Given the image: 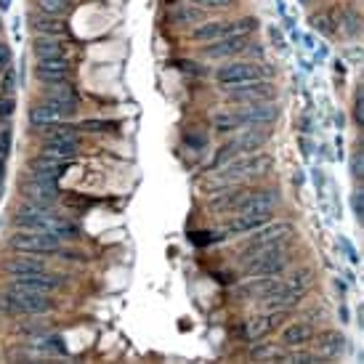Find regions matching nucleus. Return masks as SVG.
Wrapping results in <instances>:
<instances>
[{"instance_id": "obj_1", "label": "nucleus", "mask_w": 364, "mask_h": 364, "mask_svg": "<svg viewBox=\"0 0 364 364\" xmlns=\"http://www.w3.org/2000/svg\"><path fill=\"white\" fill-rule=\"evenodd\" d=\"M274 168V160L268 155H261V152H253V155H240V157L226 160L223 165L213 168L216 173H221L223 178L229 181H245V178H258V176H266L268 170Z\"/></svg>"}, {"instance_id": "obj_2", "label": "nucleus", "mask_w": 364, "mask_h": 364, "mask_svg": "<svg viewBox=\"0 0 364 364\" xmlns=\"http://www.w3.org/2000/svg\"><path fill=\"white\" fill-rule=\"evenodd\" d=\"M8 247L13 253H30V255H56L64 247L59 237H53L48 231H30L19 229L16 234H11Z\"/></svg>"}, {"instance_id": "obj_3", "label": "nucleus", "mask_w": 364, "mask_h": 364, "mask_svg": "<svg viewBox=\"0 0 364 364\" xmlns=\"http://www.w3.org/2000/svg\"><path fill=\"white\" fill-rule=\"evenodd\" d=\"M213 77H216V83H219L223 91H234V88H242V85L247 83L261 80V77H264V70H261L258 64H253V61L231 59L229 64L219 67V70L213 72Z\"/></svg>"}, {"instance_id": "obj_4", "label": "nucleus", "mask_w": 364, "mask_h": 364, "mask_svg": "<svg viewBox=\"0 0 364 364\" xmlns=\"http://www.w3.org/2000/svg\"><path fill=\"white\" fill-rule=\"evenodd\" d=\"M43 98L48 101L51 107H56V110L61 112L64 120H72L74 115H77V107H80V96H77V91H74L67 80H64V83L48 85V88L43 91Z\"/></svg>"}, {"instance_id": "obj_5", "label": "nucleus", "mask_w": 364, "mask_h": 364, "mask_svg": "<svg viewBox=\"0 0 364 364\" xmlns=\"http://www.w3.org/2000/svg\"><path fill=\"white\" fill-rule=\"evenodd\" d=\"M277 205H280L277 189H258V192H247V197L234 210V216H271Z\"/></svg>"}, {"instance_id": "obj_6", "label": "nucleus", "mask_w": 364, "mask_h": 364, "mask_svg": "<svg viewBox=\"0 0 364 364\" xmlns=\"http://www.w3.org/2000/svg\"><path fill=\"white\" fill-rule=\"evenodd\" d=\"M19 192H22V200L37 202L43 207H53L61 197L59 181H37V178H25L19 183Z\"/></svg>"}, {"instance_id": "obj_7", "label": "nucleus", "mask_w": 364, "mask_h": 364, "mask_svg": "<svg viewBox=\"0 0 364 364\" xmlns=\"http://www.w3.org/2000/svg\"><path fill=\"white\" fill-rule=\"evenodd\" d=\"M237 112V117L242 120L245 128H250V125H271V122L280 120V104L277 101H258V104H242Z\"/></svg>"}, {"instance_id": "obj_8", "label": "nucleus", "mask_w": 364, "mask_h": 364, "mask_svg": "<svg viewBox=\"0 0 364 364\" xmlns=\"http://www.w3.org/2000/svg\"><path fill=\"white\" fill-rule=\"evenodd\" d=\"M226 93H229L231 104H258V101H274L277 98V85L271 80H255V83H247L242 88L226 91Z\"/></svg>"}, {"instance_id": "obj_9", "label": "nucleus", "mask_w": 364, "mask_h": 364, "mask_svg": "<svg viewBox=\"0 0 364 364\" xmlns=\"http://www.w3.org/2000/svg\"><path fill=\"white\" fill-rule=\"evenodd\" d=\"M6 285L27 292H46L48 295V292L64 287V277L61 274H51V271H37V274H27V277H11Z\"/></svg>"}, {"instance_id": "obj_10", "label": "nucleus", "mask_w": 364, "mask_h": 364, "mask_svg": "<svg viewBox=\"0 0 364 364\" xmlns=\"http://www.w3.org/2000/svg\"><path fill=\"white\" fill-rule=\"evenodd\" d=\"M290 261H292L290 250L264 255V258L247 261V264H245V274H247V277H268V274H282L285 268L290 266Z\"/></svg>"}, {"instance_id": "obj_11", "label": "nucleus", "mask_w": 364, "mask_h": 364, "mask_svg": "<svg viewBox=\"0 0 364 364\" xmlns=\"http://www.w3.org/2000/svg\"><path fill=\"white\" fill-rule=\"evenodd\" d=\"M268 138H271V131L264 128V125H250V128H245L242 134H237L231 138L229 144L234 149V155H253L258 149H264L268 144Z\"/></svg>"}, {"instance_id": "obj_12", "label": "nucleus", "mask_w": 364, "mask_h": 364, "mask_svg": "<svg viewBox=\"0 0 364 364\" xmlns=\"http://www.w3.org/2000/svg\"><path fill=\"white\" fill-rule=\"evenodd\" d=\"M67 162L48 155H37L27 162V178H37V181H59V176H64Z\"/></svg>"}, {"instance_id": "obj_13", "label": "nucleus", "mask_w": 364, "mask_h": 364, "mask_svg": "<svg viewBox=\"0 0 364 364\" xmlns=\"http://www.w3.org/2000/svg\"><path fill=\"white\" fill-rule=\"evenodd\" d=\"M72 72V64L67 56H56V59H40L35 64V77L40 83L53 85V83H64Z\"/></svg>"}, {"instance_id": "obj_14", "label": "nucleus", "mask_w": 364, "mask_h": 364, "mask_svg": "<svg viewBox=\"0 0 364 364\" xmlns=\"http://www.w3.org/2000/svg\"><path fill=\"white\" fill-rule=\"evenodd\" d=\"M282 285L280 274H268V277H250V280L245 282V285H240L237 290H234V295L237 298H242V301H250V298H268L271 292L277 290Z\"/></svg>"}, {"instance_id": "obj_15", "label": "nucleus", "mask_w": 364, "mask_h": 364, "mask_svg": "<svg viewBox=\"0 0 364 364\" xmlns=\"http://www.w3.org/2000/svg\"><path fill=\"white\" fill-rule=\"evenodd\" d=\"M316 338V330L311 322H292L282 330L280 335V346L285 349H306L311 340Z\"/></svg>"}, {"instance_id": "obj_16", "label": "nucleus", "mask_w": 364, "mask_h": 364, "mask_svg": "<svg viewBox=\"0 0 364 364\" xmlns=\"http://www.w3.org/2000/svg\"><path fill=\"white\" fill-rule=\"evenodd\" d=\"M168 22L178 27H192L205 22V8H200L195 0H181L168 8Z\"/></svg>"}, {"instance_id": "obj_17", "label": "nucleus", "mask_w": 364, "mask_h": 364, "mask_svg": "<svg viewBox=\"0 0 364 364\" xmlns=\"http://www.w3.org/2000/svg\"><path fill=\"white\" fill-rule=\"evenodd\" d=\"M247 37H229V40H216V43H205L202 46V56L205 59H234L245 53L247 48Z\"/></svg>"}, {"instance_id": "obj_18", "label": "nucleus", "mask_w": 364, "mask_h": 364, "mask_svg": "<svg viewBox=\"0 0 364 364\" xmlns=\"http://www.w3.org/2000/svg\"><path fill=\"white\" fill-rule=\"evenodd\" d=\"M282 314H285V311H268V314L247 319V322H245V338L247 340L266 338L268 332H274V330L282 325Z\"/></svg>"}, {"instance_id": "obj_19", "label": "nucleus", "mask_w": 364, "mask_h": 364, "mask_svg": "<svg viewBox=\"0 0 364 364\" xmlns=\"http://www.w3.org/2000/svg\"><path fill=\"white\" fill-rule=\"evenodd\" d=\"M80 146H83V138H46L43 146H40V155L70 162V160L80 155Z\"/></svg>"}, {"instance_id": "obj_20", "label": "nucleus", "mask_w": 364, "mask_h": 364, "mask_svg": "<svg viewBox=\"0 0 364 364\" xmlns=\"http://www.w3.org/2000/svg\"><path fill=\"white\" fill-rule=\"evenodd\" d=\"M3 274L8 277H27V274H37V271H46V261H37V258H30V253H19L3 261Z\"/></svg>"}, {"instance_id": "obj_21", "label": "nucleus", "mask_w": 364, "mask_h": 364, "mask_svg": "<svg viewBox=\"0 0 364 364\" xmlns=\"http://www.w3.org/2000/svg\"><path fill=\"white\" fill-rule=\"evenodd\" d=\"M30 125L35 128V131H46V128H51V125H59V122H64V117H61V112L56 110V107H51L48 101H40V104H35V107H30Z\"/></svg>"}, {"instance_id": "obj_22", "label": "nucleus", "mask_w": 364, "mask_h": 364, "mask_svg": "<svg viewBox=\"0 0 364 364\" xmlns=\"http://www.w3.org/2000/svg\"><path fill=\"white\" fill-rule=\"evenodd\" d=\"M30 27H32V32L40 37H64L67 35V25L59 22L56 16H40V13H32L30 16Z\"/></svg>"}, {"instance_id": "obj_23", "label": "nucleus", "mask_w": 364, "mask_h": 364, "mask_svg": "<svg viewBox=\"0 0 364 364\" xmlns=\"http://www.w3.org/2000/svg\"><path fill=\"white\" fill-rule=\"evenodd\" d=\"M316 346H319V353L322 356H330V359H338L346 353V335H340L338 330H325L319 340H316Z\"/></svg>"}, {"instance_id": "obj_24", "label": "nucleus", "mask_w": 364, "mask_h": 364, "mask_svg": "<svg viewBox=\"0 0 364 364\" xmlns=\"http://www.w3.org/2000/svg\"><path fill=\"white\" fill-rule=\"evenodd\" d=\"M226 27H229V19H219V22H202L192 30V40L197 43H216V40H223L226 37Z\"/></svg>"}, {"instance_id": "obj_25", "label": "nucleus", "mask_w": 364, "mask_h": 364, "mask_svg": "<svg viewBox=\"0 0 364 364\" xmlns=\"http://www.w3.org/2000/svg\"><path fill=\"white\" fill-rule=\"evenodd\" d=\"M32 53L35 59H56V56H67V46L61 43L59 37H40L35 35L32 40Z\"/></svg>"}, {"instance_id": "obj_26", "label": "nucleus", "mask_w": 364, "mask_h": 364, "mask_svg": "<svg viewBox=\"0 0 364 364\" xmlns=\"http://www.w3.org/2000/svg\"><path fill=\"white\" fill-rule=\"evenodd\" d=\"M271 216H234V219L226 223V234H247V231H255L258 226L268 223Z\"/></svg>"}, {"instance_id": "obj_27", "label": "nucleus", "mask_w": 364, "mask_h": 364, "mask_svg": "<svg viewBox=\"0 0 364 364\" xmlns=\"http://www.w3.org/2000/svg\"><path fill=\"white\" fill-rule=\"evenodd\" d=\"M245 197H247V189H229V192H221V195L213 197L210 207H216V210H229V213H234V210L240 207V202H242Z\"/></svg>"}, {"instance_id": "obj_28", "label": "nucleus", "mask_w": 364, "mask_h": 364, "mask_svg": "<svg viewBox=\"0 0 364 364\" xmlns=\"http://www.w3.org/2000/svg\"><path fill=\"white\" fill-rule=\"evenodd\" d=\"M282 285H285V287H292V290H304V292H308V287L314 285V271H311L308 266L295 268L290 277H285V280H282Z\"/></svg>"}, {"instance_id": "obj_29", "label": "nucleus", "mask_w": 364, "mask_h": 364, "mask_svg": "<svg viewBox=\"0 0 364 364\" xmlns=\"http://www.w3.org/2000/svg\"><path fill=\"white\" fill-rule=\"evenodd\" d=\"M255 30H258V19H255V16H242V19L229 22V27H226V37H223V40H229V37H250Z\"/></svg>"}, {"instance_id": "obj_30", "label": "nucleus", "mask_w": 364, "mask_h": 364, "mask_svg": "<svg viewBox=\"0 0 364 364\" xmlns=\"http://www.w3.org/2000/svg\"><path fill=\"white\" fill-rule=\"evenodd\" d=\"M213 128H216L219 134H231V131L245 128V125L242 120L237 117V112L229 110V112H216V115H213Z\"/></svg>"}, {"instance_id": "obj_31", "label": "nucleus", "mask_w": 364, "mask_h": 364, "mask_svg": "<svg viewBox=\"0 0 364 364\" xmlns=\"http://www.w3.org/2000/svg\"><path fill=\"white\" fill-rule=\"evenodd\" d=\"M112 128H117V122H112V120H80L77 122V131H85V134H107Z\"/></svg>"}, {"instance_id": "obj_32", "label": "nucleus", "mask_w": 364, "mask_h": 364, "mask_svg": "<svg viewBox=\"0 0 364 364\" xmlns=\"http://www.w3.org/2000/svg\"><path fill=\"white\" fill-rule=\"evenodd\" d=\"M255 359H271V362H285L287 353H285V346H261L253 351Z\"/></svg>"}, {"instance_id": "obj_33", "label": "nucleus", "mask_w": 364, "mask_h": 364, "mask_svg": "<svg viewBox=\"0 0 364 364\" xmlns=\"http://www.w3.org/2000/svg\"><path fill=\"white\" fill-rule=\"evenodd\" d=\"M37 8L46 16H61L70 8V0H37Z\"/></svg>"}, {"instance_id": "obj_34", "label": "nucleus", "mask_w": 364, "mask_h": 364, "mask_svg": "<svg viewBox=\"0 0 364 364\" xmlns=\"http://www.w3.org/2000/svg\"><path fill=\"white\" fill-rule=\"evenodd\" d=\"M311 27L319 30L322 35H332V32H335V25L330 22L327 13H314V16H311Z\"/></svg>"}, {"instance_id": "obj_35", "label": "nucleus", "mask_w": 364, "mask_h": 364, "mask_svg": "<svg viewBox=\"0 0 364 364\" xmlns=\"http://www.w3.org/2000/svg\"><path fill=\"white\" fill-rule=\"evenodd\" d=\"M13 88H16V70H13V64H8L3 74H0V91L3 93H11Z\"/></svg>"}, {"instance_id": "obj_36", "label": "nucleus", "mask_w": 364, "mask_h": 364, "mask_svg": "<svg viewBox=\"0 0 364 364\" xmlns=\"http://www.w3.org/2000/svg\"><path fill=\"white\" fill-rule=\"evenodd\" d=\"M195 3L205 11H223V8H231L237 0H195Z\"/></svg>"}, {"instance_id": "obj_37", "label": "nucleus", "mask_w": 364, "mask_h": 364, "mask_svg": "<svg viewBox=\"0 0 364 364\" xmlns=\"http://www.w3.org/2000/svg\"><path fill=\"white\" fill-rule=\"evenodd\" d=\"M8 155H11V128L3 125V131H0V162H6Z\"/></svg>"}, {"instance_id": "obj_38", "label": "nucleus", "mask_w": 364, "mask_h": 364, "mask_svg": "<svg viewBox=\"0 0 364 364\" xmlns=\"http://www.w3.org/2000/svg\"><path fill=\"white\" fill-rule=\"evenodd\" d=\"M362 173H364L362 152H353V155H351V176H353V178H362Z\"/></svg>"}, {"instance_id": "obj_39", "label": "nucleus", "mask_w": 364, "mask_h": 364, "mask_svg": "<svg viewBox=\"0 0 364 364\" xmlns=\"http://www.w3.org/2000/svg\"><path fill=\"white\" fill-rule=\"evenodd\" d=\"M353 120L359 122V125H364V93L362 91L356 93V101H353Z\"/></svg>"}, {"instance_id": "obj_40", "label": "nucleus", "mask_w": 364, "mask_h": 364, "mask_svg": "<svg viewBox=\"0 0 364 364\" xmlns=\"http://www.w3.org/2000/svg\"><path fill=\"white\" fill-rule=\"evenodd\" d=\"M351 205H353V213H356V221L362 223V219H364V197H362V192H353Z\"/></svg>"}, {"instance_id": "obj_41", "label": "nucleus", "mask_w": 364, "mask_h": 364, "mask_svg": "<svg viewBox=\"0 0 364 364\" xmlns=\"http://www.w3.org/2000/svg\"><path fill=\"white\" fill-rule=\"evenodd\" d=\"M13 107H16V104H13V98L3 93V96H0V117H11Z\"/></svg>"}, {"instance_id": "obj_42", "label": "nucleus", "mask_w": 364, "mask_h": 364, "mask_svg": "<svg viewBox=\"0 0 364 364\" xmlns=\"http://www.w3.org/2000/svg\"><path fill=\"white\" fill-rule=\"evenodd\" d=\"M8 64H11V48H8V43L0 40V72H3Z\"/></svg>"}, {"instance_id": "obj_43", "label": "nucleus", "mask_w": 364, "mask_h": 364, "mask_svg": "<svg viewBox=\"0 0 364 364\" xmlns=\"http://www.w3.org/2000/svg\"><path fill=\"white\" fill-rule=\"evenodd\" d=\"M183 138H186V141H189L192 146H200V149L207 144V136L205 134H186Z\"/></svg>"}, {"instance_id": "obj_44", "label": "nucleus", "mask_w": 364, "mask_h": 364, "mask_svg": "<svg viewBox=\"0 0 364 364\" xmlns=\"http://www.w3.org/2000/svg\"><path fill=\"white\" fill-rule=\"evenodd\" d=\"M268 32H271V37H274V43H277V46H280V48H285V37H282V32H280V30H277V27H271V30H268Z\"/></svg>"}, {"instance_id": "obj_45", "label": "nucleus", "mask_w": 364, "mask_h": 364, "mask_svg": "<svg viewBox=\"0 0 364 364\" xmlns=\"http://www.w3.org/2000/svg\"><path fill=\"white\" fill-rule=\"evenodd\" d=\"M8 6H11V0H0V13L8 11Z\"/></svg>"}, {"instance_id": "obj_46", "label": "nucleus", "mask_w": 364, "mask_h": 364, "mask_svg": "<svg viewBox=\"0 0 364 364\" xmlns=\"http://www.w3.org/2000/svg\"><path fill=\"white\" fill-rule=\"evenodd\" d=\"M3 176H6V168H3V162H0V181H3Z\"/></svg>"}, {"instance_id": "obj_47", "label": "nucleus", "mask_w": 364, "mask_h": 364, "mask_svg": "<svg viewBox=\"0 0 364 364\" xmlns=\"http://www.w3.org/2000/svg\"><path fill=\"white\" fill-rule=\"evenodd\" d=\"M298 3H301V6H308V3H311V0H298Z\"/></svg>"}, {"instance_id": "obj_48", "label": "nucleus", "mask_w": 364, "mask_h": 364, "mask_svg": "<svg viewBox=\"0 0 364 364\" xmlns=\"http://www.w3.org/2000/svg\"><path fill=\"white\" fill-rule=\"evenodd\" d=\"M0 30H3V22H0Z\"/></svg>"}]
</instances>
